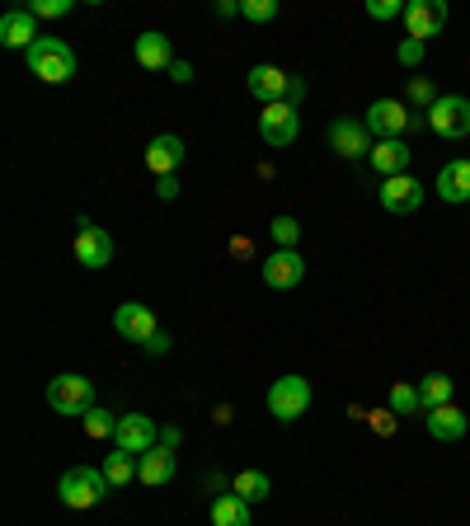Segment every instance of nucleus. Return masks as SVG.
<instances>
[{
	"label": "nucleus",
	"mask_w": 470,
	"mask_h": 526,
	"mask_svg": "<svg viewBox=\"0 0 470 526\" xmlns=\"http://www.w3.org/2000/svg\"><path fill=\"white\" fill-rule=\"evenodd\" d=\"M29 71L43 85H66V80H76V52L62 38H38L29 47Z\"/></svg>",
	"instance_id": "f257e3e1"
},
{
	"label": "nucleus",
	"mask_w": 470,
	"mask_h": 526,
	"mask_svg": "<svg viewBox=\"0 0 470 526\" xmlns=\"http://www.w3.org/2000/svg\"><path fill=\"white\" fill-rule=\"evenodd\" d=\"M109 489L113 484L104 480V470H90V465H71L62 480H57V498H62V508H71V512L94 508Z\"/></svg>",
	"instance_id": "f03ea898"
},
{
	"label": "nucleus",
	"mask_w": 470,
	"mask_h": 526,
	"mask_svg": "<svg viewBox=\"0 0 470 526\" xmlns=\"http://www.w3.org/2000/svg\"><path fill=\"white\" fill-rule=\"evenodd\" d=\"M47 404H52V414H62V418H85L94 409V381L76 372L52 376L47 381Z\"/></svg>",
	"instance_id": "7ed1b4c3"
},
{
	"label": "nucleus",
	"mask_w": 470,
	"mask_h": 526,
	"mask_svg": "<svg viewBox=\"0 0 470 526\" xmlns=\"http://www.w3.org/2000/svg\"><path fill=\"white\" fill-rule=\"evenodd\" d=\"M264 404L278 423H297V418L311 409V381H306V376H278V381L268 386Z\"/></svg>",
	"instance_id": "20e7f679"
},
{
	"label": "nucleus",
	"mask_w": 470,
	"mask_h": 526,
	"mask_svg": "<svg viewBox=\"0 0 470 526\" xmlns=\"http://www.w3.org/2000/svg\"><path fill=\"white\" fill-rule=\"evenodd\" d=\"M428 132L442 141L470 137V99L466 94H438V104L428 109Z\"/></svg>",
	"instance_id": "39448f33"
},
{
	"label": "nucleus",
	"mask_w": 470,
	"mask_h": 526,
	"mask_svg": "<svg viewBox=\"0 0 470 526\" xmlns=\"http://www.w3.org/2000/svg\"><path fill=\"white\" fill-rule=\"evenodd\" d=\"M301 137V118H297V104H268L264 113H259V141L264 146H273V151H287L292 141Z\"/></svg>",
	"instance_id": "423d86ee"
},
{
	"label": "nucleus",
	"mask_w": 470,
	"mask_h": 526,
	"mask_svg": "<svg viewBox=\"0 0 470 526\" xmlns=\"http://www.w3.org/2000/svg\"><path fill=\"white\" fill-rule=\"evenodd\" d=\"M118 451H132V456H146V451L160 447V428L151 414H123L118 418V437H113Z\"/></svg>",
	"instance_id": "0eeeda50"
},
{
	"label": "nucleus",
	"mask_w": 470,
	"mask_h": 526,
	"mask_svg": "<svg viewBox=\"0 0 470 526\" xmlns=\"http://www.w3.org/2000/svg\"><path fill=\"white\" fill-rule=\"evenodd\" d=\"M423 193H428V188H423L414 174H395V179H386V184L376 188V198H381V207H386L391 217H409V212H419Z\"/></svg>",
	"instance_id": "6e6552de"
},
{
	"label": "nucleus",
	"mask_w": 470,
	"mask_h": 526,
	"mask_svg": "<svg viewBox=\"0 0 470 526\" xmlns=\"http://www.w3.org/2000/svg\"><path fill=\"white\" fill-rule=\"evenodd\" d=\"M409 123H414V113H409L400 99H372V104H367V132H372L376 141L405 137Z\"/></svg>",
	"instance_id": "1a4fd4ad"
},
{
	"label": "nucleus",
	"mask_w": 470,
	"mask_h": 526,
	"mask_svg": "<svg viewBox=\"0 0 470 526\" xmlns=\"http://www.w3.org/2000/svg\"><path fill=\"white\" fill-rule=\"evenodd\" d=\"M76 263L80 268H109L113 263V240L104 226H94L90 217H80V231H76Z\"/></svg>",
	"instance_id": "9d476101"
},
{
	"label": "nucleus",
	"mask_w": 470,
	"mask_h": 526,
	"mask_svg": "<svg viewBox=\"0 0 470 526\" xmlns=\"http://www.w3.org/2000/svg\"><path fill=\"white\" fill-rule=\"evenodd\" d=\"M259 273H264V287H273V292H292V287L306 278V259H301L297 249H273V254L259 263Z\"/></svg>",
	"instance_id": "9b49d317"
},
{
	"label": "nucleus",
	"mask_w": 470,
	"mask_h": 526,
	"mask_svg": "<svg viewBox=\"0 0 470 526\" xmlns=\"http://www.w3.org/2000/svg\"><path fill=\"white\" fill-rule=\"evenodd\" d=\"M442 29H447V5H442V0H409L405 5V33L409 38L428 43V38H438Z\"/></svg>",
	"instance_id": "f8f14e48"
},
{
	"label": "nucleus",
	"mask_w": 470,
	"mask_h": 526,
	"mask_svg": "<svg viewBox=\"0 0 470 526\" xmlns=\"http://www.w3.org/2000/svg\"><path fill=\"white\" fill-rule=\"evenodd\" d=\"M245 85H250V94L259 99V104H282L287 94H292V76L282 71V66H268V62H259V66H250V76H245Z\"/></svg>",
	"instance_id": "ddd939ff"
},
{
	"label": "nucleus",
	"mask_w": 470,
	"mask_h": 526,
	"mask_svg": "<svg viewBox=\"0 0 470 526\" xmlns=\"http://www.w3.org/2000/svg\"><path fill=\"white\" fill-rule=\"evenodd\" d=\"M372 132H367V123H358V118H334L329 123V151H339L344 160H362V155H372Z\"/></svg>",
	"instance_id": "4468645a"
},
{
	"label": "nucleus",
	"mask_w": 470,
	"mask_h": 526,
	"mask_svg": "<svg viewBox=\"0 0 470 526\" xmlns=\"http://www.w3.org/2000/svg\"><path fill=\"white\" fill-rule=\"evenodd\" d=\"M113 329H118L123 339H132V343H146L151 334H160L156 310L141 306V301H123V306L113 310Z\"/></svg>",
	"instance_id": "2eb2a0df"
},
{
	"label": "nucleus",
	"mask_w": 470,
	"mask_h": 526,
	"mask_svg": "<svg viewBox=\"0 0 470 526\" xmlns=\"http://www.w3.org/2000/svg\"><path fill=\"white\" fill-rule=\"evenodd\" d=\"M38 38H43V33H38V19H33L29 10H5V15H0V43H5V47L29 52Z\"/></svg>",
	"instance_id": "dca6fc26"
},
{
	"label": "nucleus",
	"mask_w": 470,
	"mask_h": 526,
	"mask_svg": "<svg viewBox=\"0 0 470 526\" xmlns=\"http://www.w3.org/2000/svg\"><path fill=\"white\" fill-rule=\"evenodd\" d=\"M179 165H184V141L170 137V132L151 137V146H146V170L160 179V174H179Z\"/></svg>",
	"instance_id": "f3484780"
},
{
	"label": "nucleus",
	"mask_w": 470,
	"mask_h": 526,
	"mask_svg": "<svg viewBox=\"0 0 470 526\" xmlns=\"http://www.w3.org/2000/svg\"><path fill=\"white\" fill-rule=\"evenodd\" d=\"M438 198L452 202V207H461V202H470V160H447L438 170Z\"/></svg>",
	"instance_id": "a211bd4d"
},
{
	"label": "nucleus",
	"mask_w": 470,
	"mask_h": 526,
	"mask_svg": "<svg viewBox=\"0 0 470 526\" xmlns=\"http://www.w3.org/2000/svg\"><path fill=\"white\" fill-rule=\"evenodd\" d=\"M423 428H428V437H438V442H461L466 437V414L456 404H442V409L423 414Z\"/></svg>",
	"instance_id": "6ab92c4d"
},
{
	"label": "nucleus",
	"mask_w": 470,
	"mask_h": 526,
	"mask_svg": "<svg viewBox=\"0 0 470 526\" xmlns=\"http://www.w3.org/2000/svg\"><path fill=\"white\" fill-rule=\"evenodd\" d=\"M367 160H372V170H376V174H386V179H395V174H409V146H405L400 137L376 141Z\"/></svg>",
	"instance_id": "aec40b11"
},
{
	"label": "nucleus",
	"mask_w": 470,
	"mask_h": 526,
	"mask_svg": "<svg viewBox=\"0 0 470 526\" xmlns=\"http://www.w3.org/2000/svg\"><path fill=\"white\" fill-rule=\"evenodd\" d=\"M132 57H137L146 71H170V62H174V57H170V38L156 33V29H146L137 43H132Z\"/></svg>",
	"instance_id": "412c9836"
},
{
	"label": "nucleus",
	"mask_w": 470,
	"mask_h": 526,
	"mask_svg": "<svg viewBox=\"0 0 470 526\" xmlns=\"http://www.w3.org/2000/svg\"><path fill=\"white\" fill-rule=\"evenodd\" d=\"M137 480L146 484V489H160V484H170L174 480V451L156 447V451H146L137 461Z\"/></svg>",
	"instance_id": "4be33fe9"
},
{
	"label": "nucleus",
	"mask_w": 470,
	"mask_h": 526,
	"mask_svg": "<svg viewBox=\"0 0 470 526\" xmlns=\"http://www.w3.org/2000/svg\"><path fill=\"white\" fill-rule=\"evenodd\" d=\"M254 512L240 494H217L212 498V526H250Z\"/></svg>",
	"instance_id": "5701e85b"
},
{
	"label": "nucleus",
	"mask_w": 470,
	"mask_h": 526,
	"mask_svg": "<svg viewBox=\"0 0 470 526\" xmlns=\"http://www.w3.org/2000/svg\"><path fill=\"white\" fill-rule=\"evenodd\" d=\"M456 386H452V376L447 372H433V376H423L419 381V400H423V414L428 409H442V404H452Z\"/></svg>",
	"instance_id": "b1692460"
},
{
	"label": "nucleus",
	"mask_w": 470,
	"mask_h": 526,
	"mask_svg": "<svg viewBox=\"0 0 470 526\" xmlns=\"http://www.w3.org/2000/svg\"><path fill=\"white\" fill-rule=\"evenodd\" d=\"M137 461L141 456H132V451H109V456H104V480H109L113 489L137 484Z\"/></svg>",
	"instance_id": "393cba45"
},
{
	"label": "nucleus",
	"mask_w": 470,
	"mask_h": 526,
	"mask_svg": "<svg viewBox=\"0 0 470 526\" xmlns=\"http://www.w3.org/2000/svg\"><path fill=\"white\" fill-rule=\"evenodd\" d=\"M231 494H240L245 503H264V498L273 494V480H268L264 470H240L231 480Z\"/></svg>",
	"instance_id": "a878e982"
},
{
	"label": "nucleus",
	"mask_w": 470,
	"mask_h": 526,
	"mask_svg": "<svg viewBox=\"0 0 470 526\" xmlns=\"http://www.w3.org/2000/svg\"><path fill=\"white\" fill-rule=\"evenodd\" d=\"M118 418H123V414H109V409H99V404H94L90 414L80 418V428H85V437L104 442V437H118Z\"/></svg>",
	"instance_id": "bb28decb"
},
{
	"label": "nucleus",
	"mask_w": 470,
	"mask_h": 526,
	"mask_svg": "<svg viewBox=\"0 0 470 526\" xmlns=\"http://www.w3.org/2000/svg\"><path fill=\"white\" fill-rule=\"evenodd\" d=\"M395 414H423V400H419V386H405V381H395L391 386V404Z\"/></svg>",
	"instance_id": "cd10ccee"
},
{
	"label": "nucleus",
	"mask_w": 470,
	"mask_h": 526,
	"mask_svg": "<svg viewBox=\"0 0 470 526\" xmlns=\"http://www.w3.org/2000/svg\"><path fill=\"white\" fill-rule=\"evenodd\" d=\"M273 240H278V249H297V240H301V221L297 217H273Z\"/></svg>",
	"instance_id": "c85d7f7f"
},
{
	"label": "nucleus",
	"mask_w": 470,
	"mask_h": 526,
	"mask_svg": "<svg viewBox=\"0 0 470 526\" xmlns=\"http://www.w3.org/2000/svg\"><path fill=\"white\" fill-rule=\"evenodd\" d=\"M240 15L250 24H273L278 19V0H240Z\"/></svg>",
	"instance_id": "c756f323"
},
{
	"label": "nucleus",
	"mask_w": 470,
	"mask_h": 526,
	"mask_svg": "<svg viewBox=\"0 0 470 526\" xmlns=\"http://www.w3.org/2000/svg\"><path fill=\"white\" fill-rule=\"evenodd\" d=\"M71 5H76V0H29V15L33 19H62V15H71Z\"/></svg>",
	"instance_id": "7c9ffc66"
},
{
	"label": "nucleus",
	"mask_w": 470,
	"mask_h": 526,
	"mask_svg": "<svg viewBox=\"0 0 470 526\" xmlns=\"http://www.w3.org/2000/svg\"><path fill=\"white\" fill-rule=\"evenodd\" d=\"M423 57H428V43H419V38H405L395 47V62L400 66H423Z\"/></svg>",
	"instance_id": "2f4dec72"
},
{
	"label": "nucleus",
	"mask_w": 470,
	"mask_h": 526,
	"mask_svg": "<svg viewBox=\"0 0 470 526\" xmlns=\"http://www.w3.org/2000/svg\"><path fill=\"white\" fill-rule=\"evenodd\" d=\"M367 423H372L376 437H395V428H400V414H395V409H372V414H367Z\"/></svg>",
	"instance_id": "473e14b6"
},
{
	"label": "nucleus",
	"mask_w": 470,
	"mask_h": 526,
	"mask_svg": "<svg viewBox=\"0 0 470 526\" xmlns=\"http://www.w3.org/2000/svg\"><path fill=\"white\" fill-rule=\"evenodd\" d=\"M409 104H414V109H433V104H438V90H433V85H428V80H414V85H409Z\"/></svg>",
	"instance_id": "72a5a7b5"
},
{
	"label": "nucleus",
	"mask_w": 470,
	"mask_h": 526,
	"mask_svg": "<svg viewBox=\"0 0 470 526\" xmlns=\"http://www.w3.org/2000/svg\"><path fill=\"white\" fill-rule=\"evenodd\" d=\"M367 15L381 19V24H386V19H400L405 15V0H367Z\"/></svg>",
	"instance_id": "f704fd0d"
},
{
	"label": "nucleus",
	"mask_w": 470,
	"mask_h": 526,
	"mask_svg": "<svg viewBox=\"0 0 470 526\" xmlns=\"http://www.w3.org/2000/svg\"><path fill=\"white\" fill-rule=\"evenodd\" d=\"M156 198H160V202H174V198H179V174H160V179H156Z\"/></svg>",
	"instance_id": "c9c22d12"
},
{
	"label": "nucleus",
	"mask_w": 470,
	"mask_h": 526,
	"mask_svg": "<svg viewBox=\"0 0 470 526\" xmlns=\"http://www.w3.org/2000/svg\"><path fill=\"white\" fill-rule=\"evenodd\" d=\"M141 348H146V353H151V357H160V353H170V334H165V329H160V334H151V339L141 343Z\"/></svg>",
	"instance_id": "e433bc0d"
},
{
	"label": "nucleus",
	"mask_w": 470,
	"mask_h": 526,
	"mask_svg": "<svg viewBox=\"0 0 470 526\" xmlns=\"http://www.w3.org/2000/svg\"><path fill=\"white\" fill-rule=\"evenodd\" d=\"M170 80L174 85H188L193 80V62H170Z\"/></svg>",
	"instance_id": "4c0bfd02"
},
{
	"label": "nucleus",
	"mask_w": 470,
	"mask_h": 526,
	"mask_svg": "<svg viewBox=\"0 0 470 526\" xmlns=\"http://www.w3.org/2000/svg\"><path fill=\"white\" fill-rule=\"evenodd\" d=\"M179 442H184V433H179L174 423H170V428H160V447H165V451H174Z\"/></svg>",
	"instance_id": "58836bf2"
},
{
	"label": "nucleus",
	"mask_w": 470,
	"mask_h": 526,
	"mask_svg": "<svg viewBox=\"0 0 470 526\" xmlns=\"http://www.w3.org/2000/svg\"><path fill=\"white\" fill-rule=\"evenodd\" d=\"M240 15V0H217V19H235Z\"/></svg>",
	"instance_id": "ea45409f"
}]
</instances>
